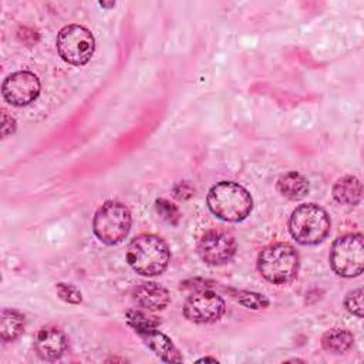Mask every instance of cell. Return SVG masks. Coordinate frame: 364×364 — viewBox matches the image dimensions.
<instances>
[{
  "label": "cell",
  "instance_id": "obj_1",
  "mask_svg": "<svg viewBox=\"0 0 364 364\" xmlns=\"http://www.w3.org/2000/svg\"><path fill=\"white\" fill-rule=\"evenodd\" d=\"M209 210L225 222L245 220L253 208L250 193L239 183L220 181L215 183L206 196Z\"/></svg>",
  "mask_w": 364,
  "mask_h": 364
},
{
  "label": "cell",
  "instance_id": "obj_2",
  "mask_svg": "<svg viewBox=\"0 0 364 364\" xmlns=\"http://www.w3.org/2000/svg\"><path fill=\"white\" fill-rule=\"evenodd\" d=\"M171 259L166 242L152 233L132 239L127 250L128 264L142 276H158L165 272Z\"/></svg>",
  "mask_w": 364,
  "mask_h": 364
},
{
  "label": "cell",
  "instance_id": "obj_3",
  "mask_svg": "<svg viewBox=\"0 0 364 364\" xmlns=\"http://www.w3.org/2000/svg\"><path fill=\"white\" fill-rule=\"evenodd\" d=\"M300 257L297 250L284 242L263 247L257 256V270L267 282L282 286L291 282L299 272Z\"/></svg>",
  "mask_w": 364,
  "mask_h": 364
},
{
  "label": "cell",
  "instance_id": "obj_4",
  "mask_svg": "<svg viewBox=\"0 0 364 364\" xmlns=\"http://www.w3.org/2000/svg\"><path fill=\"white\" fill-rule=\"evenodd\" d=\"M331 220L324 208L316 203L297 206L289 218V230L300 245H317L326 239Z\"/></svg>",
  "mask_w": 364,
  "mask_h": 364
},
{
  "label": "cell",
  "instance_id": "obj_5",
  "mask_svg": "<svg viewBox=\"0 0 364 364\" xmlns=\"http://www.w3.org/2000/svg\"><path fill=\"white\" fill-rule=\"evenodd\" d=\"M131 222V212L124 203L107 200L94 215L92 230L102 243L118 245L128 236Z\"/></svg>",
  "mask_w": 364,
  "mask_h": 364
},
{
  "label": "cell",
  "instance_id": "obj_6",
  "mask_svg": "<svg viewBox=\"0 0 364 364\" xmlns=\"http://www.w3.org/2000/svg\"><path fill=\"white\" fill-rule=\"evenodd\" d=\"M330 266L338 276H360L364 269L363 235L348 233L336 239L330 250Z\"/></svg>",
  "mask_w": 364,
  "mask_h": 364
},
{
  "label": "cell",
  "instance_id": "obj_7",
  "mask_svg": "<svg viewBox=\"0 0 364 364\" xmlns=\"http://www.w3.org/2000/svg\"><path fill=\"white\" fill-rule=\"evenodd\" d=\"M55 44L60 57L73 65L87 64L95 50L92 33L80 24H68L63 27L57 34Z\"/></svg>",
  "mask_w": 364,
  "mask_h": 364
},
{
  "label": "cell",
  "instance_id": "obj_8",
  "mask_svg": "<svg viewBox=\"0 0 364 364\" xmlns=\"http://www.w3.org/2000/svg\"><path fill=\"white\" fill-rule=\"evenodd\" d=\"M237 250L235 236L228 230L210 229L206 230L196 245L199 257L210 266H222L229 263Z\"/></svg>",
  "mask_w": 364,
  "mask_h": 364
},
{
  "label": "cell",
  "instance_id": "obj_9",
  "mask_svg": "<svg viewBox=\"0 0 364 364\" xmlns=\"http://www.w3.org/2000/svg\"><path fill=\"white\" fill-rule=\"evenodd\" d=\"M226 310L225 300L215 291L205 289L191 294L183 304V316L193 323L208 324L218 321Z\"/></svg>",
  "mask_w": 364,
  "mask_h": 364
},
{
  "label": "cell",
  "instance_id": "obj_10",
  "mask_svg": "<svg viewBox=\"0 0 364 364\" xmlns=\"http://www.w3.org/2000/svg\"><path fill=\"white\" fill-rule=\"evenodd\" d=\"M40 80L30 71H16L6 77L1 85L4 100L14 107H24L37 100L40 94Z\"/></svg>",
  "mask_w": 364,
  "mask_h": 364
},
{
  "label": "cell",
  "instance_id": "obj_11",
  "mask_svg": "<svg viewBox=\"0 0 364 364\" xmlns=\"http://www.w3.org/2000/svg\"><path fill=\"white\" fill-rule=\"evenodd\" d=\"M68 340L64 331L55 326L41 327L34 338V350L46 361L58 360L67 350Z\"/></svg>",
  "mask_w": 364,
  "mask_h": 364
},
{
  "label": "cell",
  "instance_id": "obj_12",
  "mask_svg": "<svg viewBox=\"0 0 364 364\" xmlns=\"http://www.w3.org/2000/svg\"><path fill=\"white\" fill-rule=\"evenodd\" d=\"M144 343L164 361L166 363H182V355L179 354L178 348L172 343V340L161 333L158 327H148V328H139L135 331Z\"/></svg>",
  "mask_w": 364,
  "mask_h": 364
},
{
  "label": "cell",
  "instance_id": "obj_13",
  "mask_svg": "<svg viewBox=\"0 0 364 364\" xmlns=\"http://www.w3.org/2000/svg\"><path fill=\"white\" fill-rule=\"evenodd\" d=\"M132 299L139 307L149 311L164 310L171 300L168 290L154 282H146L136 286L132 291Z\"/></svg>",
  "mask_w": 364,
  "mask_h": 364
},
{
  "label": "cell",
  "instance_id": "obj_14",
  "mask_svg": "<svg viewBox=\"0 0 364 364\" xmlns=\"http://www.w3.org/2000/svg\"><path fill=\"white\" fill-rule=\"evenodd\" d=\"M277 192L289 200H300L307 196L310 191L309 181L299 172L290 171L279 176L276 183Z\"/></svg>",
  "mask_w": 364,
  "mask_h": 364
},
{
  "label": "cell",
  "instance_id": "obj_15",
  "mask_svg": "<svg viewBox=\"0 0 364 364\" xmlns=\"http://www.w3.org/2000/svg\"><path fill=\"white\" fill-rule=\"evenodd\" d=\"M363 195L361 182L353 175H346L340 178L333 185V198L336 202L347 206H355L360 203Z\"/></svg>",
  "mask_w": 364,
  "mask_h": 364
},
{
  "label": "cell",
  "instance_id": "obj_16",
  "mask_svg": "<svg viewBox=\"0 0 364 364\" xmlns=\"http://www.w3.org/2000/svg\"><path fill=\"white\" fill-rule=\"evenodd\" d=\"M24 331V316L11 309H4L0 313V338L6 343L17 340Z\"/></svg>",
  "mask_w": 364,
  "mask_h": 364
},
{
  "label": "cell",
  "instance_id": "obj_17",
  "mask_svg": "<svg viewBox=\"0 0 364 364\" xmlns=\"http://www.w3.org/2000/svg\"><path fill=\"white\" fill-rule=\"evenodd\" d=\"M354 344V336L346 328H331L321 337V347L331 354H343Z\"/></svg>",
  "mask_w": 364,
  "mask_h": 364
},
{
  "label": "cell",
  "instance_id": "obj_18",
  "mask_svg": "<svg viewBox=\"0 0 364 364\" xmlns=\"http://www.w3.org/2000/svg\"><path fill=\"white\" fill-rule=\"evenodd\" d=\"M230 297L243 304L247 309L259 310V309H266L269 306V299L260 293L255 291H247V290H236V289H229Z\"/></svg>",
  "mask_w": 364,
  "mask_h": 364
},
{
  "label": "cell",
  "instance_id": "obj_19",
  "mask_svg": "<svg viewBox=\"0 0 364 364\" xmlns=\"http://www.w3.org/2000/svg\"><path fill=\"white\" fill-rule=\"evenodd\" d=\"M155 209L158 212V215L168 223L176 226L179 223L181 219V212L178 209L176 205L171 203L168 199L159 198L155 200Z\"/></svg>",
  "mask_w": 364,
  "mask_h": 364
},
{
  "label": "cell",
  "instance_id": "obj_20",
  "mask_svg": "<svg viewBox=\"0 0 364 364\" xmlns=\"http://www.w3.org/2000/svg\"><path fill=\"white\" fill-rule=\"evenodd\" d=\"M127 323L136 331L139 328H148V327H158L161 323L156 317L148 316L138 310H129L127 311Z\"/></svg>",
  "mask_w": 364,
  "mask_h": 364
},
{
  "label": "cell",
  "instance_id": "obj_21",
  "mask_svg": "<svg viewBox=\"0 0 364 364\" xmlns=\"http://www.w3.org/2000/svg\"><path fill=\"white\" fill-rule=\"evenodd\" d=\"M55 291L58 294V297L70 304H80L82 301V294L80 291L78 287H75L74 284H68V283H57L55 284Z\"/></svg>",
  "mask_w": 364,
  "mask_h": 364
},
{
  "label": "cell",
  "instance_id": "obj_22",
  "mask_svg": "<svg viewBox=\"0 0 364 364\" xmlns=\"http://www.w3.org/2000/svg\"><path fill=\"white\" fill-rule=\"evenodd\" d=\"M344 306L351 314L363 317V289H355L347 293L344 299Z\"/></svg>",
  "mask_w": 364,
  "mask_h": 364
},
{
  "label": "cell",
  "instance_id": "obj_23",
  "mask_svg": "<svg viewBox=\"0 0 364 364\" xmlns=\"http://www.w3.org/2000/svg\"><path fill=\"white\" fill-rule=\"evenodd\" d=\"M172 195L179 200H186L195 195V186L188 181H181L173 185Z\"/></svg>",
  "mask_w": 364,
  "mask_h": 364
},
{
  "label": "cell",
  "instance_id": "obj_24",
  "mask_svg": "<svg viewBox=\"0 0 364 364\" xmlns=\"http://www.w3.org/2000/svg\"><path fill=\"white\" fill-rule=\"evenodd\" d=\"M16 121L11 115H9L6 111L1 112V136L6 138L11 134H14L16 131Z\"/></svg>",
  "mask_w": 364,
  "mask_h": 364
},
{
  "label": "cell",
  "instance_id": "obj_25",
  "mask_svg": "<svg viewBox=\"0 0 364 364\" xmlns=\"http://www.w3.org/2000/svg\"><path fill=\"white\" fill-rule=\"evenodd\" d=\"M202 361H213V363H218V360L213 358V357H203V358H199V360H198V363H202Z\"/></svg>",
  "mask_w": 364,
  "mask_h": 364
},
{
  "label": "cell",
  "instance_id": "obj_26",
  "mask_svg": "<svg viewBox=\"0 0 364 364\" xmlns=\"http://www.w3.org/2000/svg\"><path fill=\"white\" fill-rule=\"evenodd\" d=\"M100 6H102V7H114V6H115V3H109V4H108V3L101 1V3H100Z\"/></svg>",
  "mask_w": 364,
  "mask_h": 364
}]
</instances>
